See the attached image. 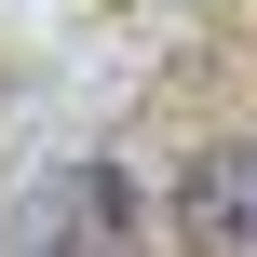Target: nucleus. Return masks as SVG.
Listing matches in <instances>:
<instances>
[{
  "instance_id": "nucleus-1",
  "label": "nucleus",
  "mask_w": 257,
  "mask_h": 257,
  "mask_svg": "<svg viewBox=\"0 0 257 257\" xmlns=\"http://www.w3.org/2000/svg\"><path fill=\"white\" fill-rule=\"evenodd\" d=\"M14 257H149L136 176H122V163H68V176H41V190H27Z\"/></svg>"
},
{
  "instance_id": "nucleus-2",
  "label": "nucleus",
  "mask_w": 257,
  "mask_h": 257,
  "mask_svg": "<svg viewBox=\"0 0 257 257\" xmlns=\"http://www.w3.org/2000/svg\"><path fill=\"white\" fill-rule=\"evenodd\" d=\"M176 230H190V257H257V149L244 136H217L176 176Z\"/></svg>"
}]
</instances>
